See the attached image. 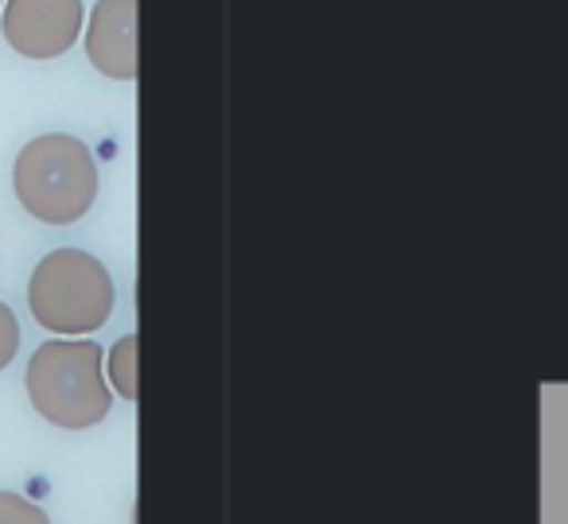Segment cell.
Returning <instances> with one entry per match:
<instances>
[{"instance_id":"obj_7","label":"cell","mask_w":568,"mask_h":524,"mask_svg":"<svg viewBox=\"0 0 568 524\" xmlns=\"http://www.w3.org/2000/svg\"><path fill=\"white\" fill-rule=\"evenodd\" d=\"M0 524H51V521L36 501L0 490Z\"/></svg>"},{"instance_id":"obj_5","label":"cell","mask_w":568,"mask_h":524,"mask_svg":"<svg viewBox=\"0 0 568 524\" xmlns=\"http://www.w3.org/2000/svg\"><path fill=\"white\" fill-rule=\"evenodd\" d=\"M136 4L141 0H98L87 32V55L110 79H136Z\"/></svg>"},{"instance_id":"obj_2","label":"cell","mask_w":568,"mask_h":524,"mask_svg":"<svg viewBox=\"0 0 568 524\" xmlns=\"http://www.w3.org/2000/svg\"><path fill=\"white\" fill-rule=\"evenodd\" d=\"M28 397L36 412L55 428H94L110 415V384L102 373V350L94 342L55 338L28 361Z\"/></svg>"},{"instance_id":"obj_3","label":"cell","mask_w":568,"mask_h":524,"mask_svg":"<svg viewBox=\"0 0 568 524\" xmlns=\"http://www.w3.org/2000/svg\"><path fill=\"white\" fill-rule=\"evenodd\" d=\"M28 307L36 322L55 335H90L113 311V280L90 253L55 249L36 265L28 284Z\"/></svg>"},{"instance_id":"obj_8","label":"cell","mask_w":568,"mask_h":524,"mask_svg":"<svg viewBox=\"0 0 568 524\" xmlns=\"http://www.w3.org/2000/svg\"><path fill=\"white\" fill-rule=\"evenodd\" d=\"M20 350V322L9 304H0V369L9 366Z\"/></svg>"},{"instance_id":"obj_1","label":"cell","mask_w":568,"mask_h":524,"mask_svg":"<svg viewBox=\"0 0 568 524\" xmlns=\"http://www.w3.org/2000/svg\"><path fill=\"white\" fill-rule=\"evenodd\" d=\"M12 187L24 210L48 226H71L98 198V164L82 141L48 133L24 144L12 172Z\"/></svg>"},{"instance_id":"obj_9","label":"cell","mask_w":568,"mask_h":524,"mask_svg":"<svg viewBox=\"0 0 568 524\" xmlns=\"http://www.w3.org/2000/svg\"><path fill=\"white\" fill-rule=\"evenodd\" d=\"M0 4H4V0H0Z\"/></svg>"},{"instance_id":"obj_4","label":"cell","mask_w":568,"mask_h":524,"mask_svg":"<svg viewBox=\"0 0 568 524\" xmlns=\"http://www.w3.org/2000/svg\"><path fill=\"white\" fill-rule=\"evenodd\" d=\"M82 32V0H9L4 40L28 59H59Z\"/></svg>"},{"instance_id":"obj_6","label":"cell","mask_w":568,"mask_h":524,"mask_svg":"<svg viewBox=\"0 0 568 524\" xmlns=\"http://www.w3.org/2000/svg\"><path fill=\"white\" fill-rule=\"evenodd\" d=\"M136 346H141V338L129 335L121 338L118 346H113L110 353V377H113V389L121 392L125 400H136Z\"/></svg>"}]
</instances>
